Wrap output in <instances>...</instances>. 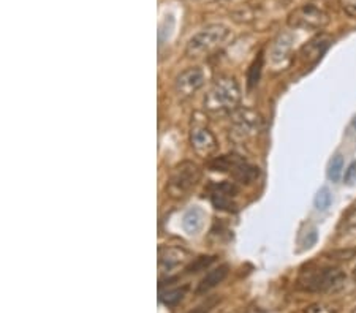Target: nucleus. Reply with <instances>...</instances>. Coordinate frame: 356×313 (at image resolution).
Returning a JSON list of instances; mask_svg holds the SVG:
<instances>
[{"instance_id": "f257e3e1", "label": "nucleus", "mask_w": 356, "mask_h": 313, "mask_svg": "<svg viewBox=\"0 0 356 313\" xmlns=\"http://www.w3.org/2000/svg\"><path fill=\"white\" fill-rule=\"evenodd\" d=\"M241 103V89L236 79L220 77L211 84L203 100V106L209 114L226 116L237 110Z\"/></svg>"}, {"instance_id": "f03ea898", "label": "nucleus", "mask_w": 356, "mask_h": 313, "mask_svg": "<svg viewBox=\"0 0 356 313\" xmlns=\"http://www.w3.org/2000/svg\"><path fill=\"white\" fill-rule=\"evenodd\" d=\"M230 37V29L225 24H209L192 37L187 43L186 56L199 59L214 52L224 45Z\"/></svg>"}, {"instance_id": "7ed1b4c3", "label": "nucleus", "mask_w": 356, "mask_h": 313, "mask_svg": "<svg viewBox=\"0 0 356 313\" xmlns=\"http://www.w3.org/2000/svg\"><path fill=\"white\" fill-rule=\"evenodd\" d=\"M201 181V170L193 161H182L171 171V176L166 183V193L175 199L188 196Z\"/></svg>"}, {"instance_id": "20e7f679", "label": "nucleus", "mask_w": 356, "mask_h": 313, "mask_svg": "<svg viewBox=\"0 0 356 313\" xmlns=\"http://www.w3.org/2000/svg\"><path fill=\"white\" fill-rule=\"evenodd\" d=\"M345 274L337 267H323L307 272L299 280L301 288L315 293H331L344 287Z\"/></svg>"}, {"instance_id": "39448f33", "label": "nucleus", "mask_w": 356, "mask_h": 313, "mask_svg": "<svg viewBox=\"0 0 356 313\" xmlns=\"http://www.w3.org/2000/svg\"><path fill=\"white\" fill-rule=\"evenodd\" d=\"M211 168L214 171H228L236 181L242 183H250L258 177V168L249 165L242 156L236 154L224 155L212 160Z\"/></svg>"}, {"instance_id": "423d86ee", "label": "nucleus", "mask_w": 356, "mask_h": 313, "mask_svg": "<svg viewBox=\"0 0 356 313\" xmlns=\"http://www.w3.org/2000/svg\"><path fill=\"white\" fill-rule=\"evenodd\" d=\"M330 23V16L315 5H303L288 16V26L293 29L322 30Z\"/></svg>"}, {"instance_id": "0eeeda50", "label": "nucleus", "mask_w": 356, "mask_h": 313, "mask_svg": "<svg viewBox=\"0 0 356 313\" xmlns=\"http://www.w3.org/2000/svg\"><path fill=\"white\" fill-rule=\"evenodd\" d=\"M204 83H206V77H204V72L201 68H187L176 78L175 92L181 100H187L195 95L203 88Z\"/></svg>"}, {"instance_id": "6e6552de", "label": "nucleus", "mask_w": 356, "mask_h": 313, "mask_svg": "<svg viewBox=\"0 0 356 313\" xmlns=\"http://www.w3.org/2000/svg\"><path fill=\"white\" fill-rule=\"evenodd\" d=\"M190 145L198 156H211L217 150L219 143L208 127L195 123L190 128Z\"/></svg>"}, {"instance_id": "1a4fd4ad", "label": "nucleus", "mask_w": 356, "mask_h": 313, "mask_svg": "<svg viewBox=\"0 0 356 313\" xmlns=\"http://www.w3.org/2000/svg\"><path fill=\"white\" fill-rule=\"evenodd\" d=\"M188 252L184 250L182 247H160L159 248V271L161 274H170L172 271H176L177 267L184 266L188 261Z\"/></svg>"}, {"instance_id": "9d476101", "label": "nucleus", "mask_w": 356, "mask_h": 313, "mask_svg": "<svg viewBox=\"0 0 356 313\" xmlns=\"http://www.w3.org/2000/svg\"><path fill=\"white\" fill-rule=\"evenodd\" d=\"M260 125H261V119L257 112H253L250 110L239 111L233 122V134L235 137H239V139L249 138L253 133L260 130Z\"/></svg>"}, {"instance_id": "9b49d317", "label": "nucleus", "mask_w": 356, "mask_h": 313, "mask_svg": "<svg viewBox=\"0 0 356 313\" xmlns=\"http://www.w3.org/2000/svg\"><path fill=\"white\" fill-rule=\"evenodd\" d=\"M236 193H237V190L233 183H228V182L219 183V185L212 187L211 201L217 209L231 210L233 208H236V204H235Z\"/></svg>"}, {"instance_id": "f8f14e48", "label": "nucleus", "mask_w": 356, "mask_h": 313, "mask_svg": "<svg viewBox=\"0 0 356 313\" xmlns=\"http://www.w3.org/2000/svg\"><path fill=\"white\" fill-rule=\"evenodd\" d=\"M330 45H331L330 37L320 35V37H317V39L307 43L303 50H301V56H304L306 61H309V62H317L318 59L323 56V52L330 48Z\"/></svg>"}, {"instance_id": "ddd939ff", "label": "nucleus", "mask_w": 356, "mask_h": 313, "mask_svg": "<svg viewBox=\"0 0 356 313\" xmlns=\"http://www.w3.org/2000/svg\"><path fill=\"white\" fill-rule=\"evenodd\" d=\"M226 275H228V266H225V264L211 269V271L204 275L201 282H199L197 293L203 294V293H208V291H211L212 288H215L217 285L224 282V280L226 279Z\"/></svg>"}, {"instance_id": "4468645a", "label": "nucleus", "mask_w": 356, "mask_h": 313, "mask_svg": "<svg viewBox=\"0 0 356 313\" xmlns=\"http://www.w3.org/2000/svg\"><path fill=\"white\" fill-rule=\"evenodd\" d=\"M203 220H204V215L201 210L198 208H193L186 212L184 219H182V226H184L187 233L195 234L197 231H199V228L203 226Z\"/></svg>"}, {"instance_id": "2eb2a0df", "label": "nucleus", "mask_w": 356, "mask_h": 313, "mask_svg": "<svg viewBox=\"0 0 356 313\" xmlns=\"http://www.w3.org/2000/svg\"><path fill=\"white\" fill-rule=\"evenodd\" d=\"M290 46H291V37L284 34L280 35L279 39L274 41V46H273V61L274 62H279V61H284L285 57H287V54L290 51Z\"/></svg>"}, {"instance_id": "dca6fc26", "label": "nucleus", "mask_w": 356, "mask_h": 313, "mask_svg": "<svg viewBox=\"0 0 356 313\" xmlns=\"http://www.w3.org/2000/svg\"><path fill=\"white\" fill-rule=\"evenodd\" d=\"M187 288H171L166 291H161L160 293V301L161 304H165L166 307H176L179 302L184 299Z\"/></svg>"}, {"instance_id": "f3484780", "label": "nucleus", "mask_w": 356, "mask_h": 313, "mask_svg": "<svg viewBox=\"0 0 356 313\" xmlns=\"http://www.w3.org/2000/svg\"><path fill=\"white\" fill-rule=\"evenodd\" d=\"M342 170H344V156L341 154L334 155L330 161V166H328V177H330V181L337 182L341 179Z\"/></svg>"}, {"instance_id": "a211bd4d", "label": "nucleus", "mask_w": 356, "mask_h": 313, "mask_svg": "<svg viewBox=\"0 0 356 313\" xmlns=\"http://www.w3.org/2000/svg\"><path fill=\"white\" fill-rule=\"evenodd\" d=\"M314 203L318 210H326L328 208H330L333 204V193L330 192V188H326V187L320 188V190L317 192Z\"/></svg>"}, {"instance_id": "6ab92c4d", "label": "nucleus", "mask_w": 356, "mask_h": 313, "mask_svg": "<svg viewBox=\"0 0 356 313\" xmlns=\"http://www.w3.org/2000/svg\"><path fill=\"white\" fill-rule=\"evenodd\" d=\"M261 67H263V57L260 56L250 65V70H249V88H253V85L258 83V79H260V73H261Z\"/></svg>"}, {"instance_id": "aec40b11", "label": "nucleus", "mask_w": 356, "mask_h": 313, "mask_svg": "<svg viewBox=\"0 0 356 313\" xmlns=\"http://www.w3.org/2000/svg\"><path fill=\"white\" fill-rule=\"evenodd\" d=\"M211 263H214V256H201V258H198V260L192 264V267H188V272H199V271H201V269L208 267Z\"/></svg>"}, {"instance_id": "412c9836", "label": "nucleus", "mask_w": 356, "mask_h": 313, "mask_svg": "<svg viewBox=\"0 0 356 313\" xmlns=\"http://www.w3.org/2000/svg\"><path fill=\"white\" fill-rule=\"evenodd\" d=\"M355 181H356V161H353V163L345 170V174H344V182L347 183V185H353Z\"/></svg>"}, {"instance_id": "4be33fe9", "label": "nucleus", "mask_w": 356, "mask_h": 313, "mask_svg": "<svg viewBox=\"0 0 356 313\" xmlns=\"http://www.w3.org/2000/svg\"><path fill=\"white\" fill-rule=\"evenodd\" d=\"M345 13L352 18H356V0H339Z\"/></svg>"}, {"instance_id": "5701e85b", "label": "nucleus", "mask_w": 356, "mask_h": 313, "mask_svg": "<svg viewBox=\"0 0 356 313\" xmlns=\"http://www.w3.org/2000/svg\"><path fill=\"white\" fill-rule=\"evenodd\" d=\"M306 313H334L330 307H326V305H322V304H314V305H310L309 309L306 310Z\"/></svg>"}, {"instance_id": "b1692460", "label": "nucleus", "mask_w": 356, "mask_h": 313, "mask_svg": "<svg viewBox=\"0 0 356 313\" xmlns=\"http://www.w3.org/2000/svg\"><path fill=\"white\" fill-rule=\"evenodd\" d=\"M347 226L350 230H353V231H356V212L352 215V217L348 219V223H347Z\"/></svg>"}, {"instance_id": "393cba45", "label": "nucleus", "mask_w": 356, "mask_h": 313, "mask_svg": "<svg viewBox=\"0 0 356 313\" xmlns=\"http://www.w3.org/2000/svg\"><path fill=\"white\" fill-rule=\"evenodd\" d=\"M353 275H355V279H356V261L353 264Z\"/></svg>"}, {"instance_id": "a878e982", "label": "nucleus", "mask_w": 356, "mask_h": 313, "mask_svg": "<svg viewBox=\"0 0 356 313\" xmlns=\"http://www.w3.org/2000/svg\"><path fill=\"white\" fill-rule=\"evenodd\" d=\"M352 125H353V127H355V128H356V116H355V117H353V122H352Z\"/></svg>"}, {"instance_id": "bb28decb", "label": "nucleus", "mask_w": 356, "mask_h": 313, "mask_svg": "<svg viewBox=\"0 0 356 313\" xmlns=\"http://www.w3.org/2000/svg\"><path fill=\"white\" fill-rule=\"evenodd\" d=\"M353 313H356V309H355V310H353Z\"/></svg>"}]
</instances>
